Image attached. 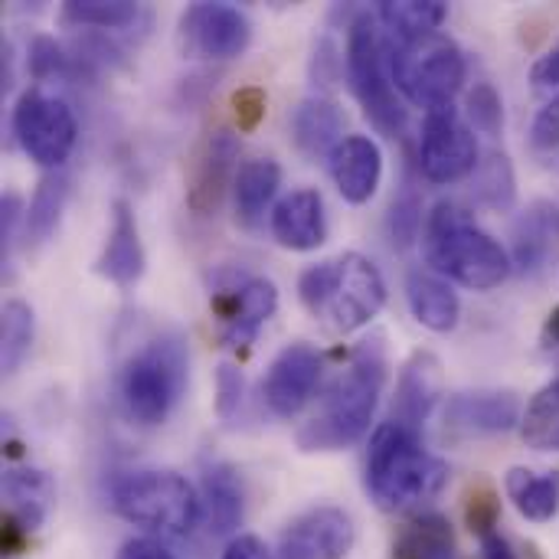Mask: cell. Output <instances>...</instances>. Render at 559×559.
I'll use <instances>...</instances> for the list:
<instances>
[{
  "instance_id": "obj_17",
  "label": "cell",
  "mask_w": 559,
  "mask_h": 559,
  "mask_svg": "<svg viewBox=\"0 0 559 559\" xmlns=\"http://www.w3.org/2000/svg\"><path fill=\"white\" fill-rule=\"evenodd\" d=\"M328 164H331L334 187L347 203L364 206V203L373 200V193H377V187L383 180V151H380V144L373 138L347 134L328 154Z\"/></svg>"
},
{
  "instance_id": "obj_41",
  "label": "cell",
  "mask_w": 559,
  "mask_h": 559,
  "mask_svg": "<svg viewBox=\"0 0 559 559\" xmlns=\"http://www.w3.org/2000/svg\"><path fill=\"white\" fill-rule=\"evenodd\" d=\"M233 115L239 131H255L265 118V88L242 85L239 92H233Z\"/></svg>"
},
{
  "instance_id": "obj_5",
  "label": "cell",
  "mask_w": 559,
  "mask_h": 559,
  "mask_svg": "<svg viewBox=\"0 0 559 559\" xmlns=\"http://www.w3.org/2000/svg\"><path fill=\"white\" fill-rule=\"evenodd\" d=\"M187 377H190V354L183 337L174 331L157 334L144 341V347H138L121 364L115 380L118 403L134 426L141 429L164 426L187 390Z\"/></svg>"
},
{
  "instance_id": "obj_12",
  "label": "cell",
  "mask_w": 559,
  "mask_h": 559,
  "mask_svg": "<svg viewBox=\"0 0 559 559\" xmlns=\"http://www.w3.org/2000/svg\"><path fill=\"white\" fill-rule=\"evenodd\" d=\"M180 49L193 59H236L252 43V20L233 3H190L180 13Z\"/></svg>"
},
{
  "instance_id": "obj_3",
  "label": "cell",
  "mask_w": 559,
  "mask_h": 559,
  "mask_svg": "<svg viewBox=\"0 0 559 559\" xmlns=\"http://www.w3.org/2000/svg\"><path fill=\"white\" fill-rule=\"evenodd\" d=\"M298 298L331 334H354L383 311L386 278L373 259L344 252L337 259L308 265L298 278Z\"/></svg>"
},
{
  "instance_id": "obj_2",
  "label": "cell",
  "mask_w": 559,
  "mask_h": 559,
  "mask_svg": "<svg viewBox=\"0 0 559 559\" xmlns=\"http://www.w3.org/2000/svg\"><path fill=\"white\" fill-rule=\"evenodd\" d=\"M449 485V465L432 455L419 432L386 423L373 432L367 449V491L386 514L419 511Z\"/></svg>"
},
{
  "instance_id": "obj_24",
  "label": "cell",
  "mask_w": 559,
  "mask_h": 559,
  "mask_svg": "<svg viewBox=\"0 0 559 559\" xmlns=\"http://www.w3.org/2000/svg\"><path fill=\"white\" fill-rule=\"evenodd\" d=\"M344 108L328 98V95H311L305 102H298V108L288 118L292 128V141L301 154L318 157V154H331L341 141H344Z\"/></svg>"
},
{
  "instance_id": "obj_38",
  "label": "cell",
  "mask_w": 559,
  "mask_h": 559,
  "mask_svg": "<svg viewBox=\"0 0 559 559\" xmlns=\"http://www.w3.org/2000/svg\"><path fill=\"white\" fill-rule=\"evenodd\" d=\"M468 121L481 131L498 138L504 131V102L498 95V88L491 82H475V88L468 92Z\"/></svg>"
},
{
  "instance_id": "obj_42",
  "label": "cell",
  "mask_w": 559,
  "mask_h": 559,
  "mask_svg": "<svg viewBox=\"0 0 559 559\" xmlns=\"http://www.w3.org/2000/svg\"><path fill=\"white\" fill-rule=\"evenodd\" d=\"M341 66H344V59L337 56V46L331 39H321L318 49H314V59H311L314 85H334L337 75H341Z\"/></svg>"
},
{
  "instance_id": "obj_9",
  "label": "cell",
  "mask_w": 559,
  "mask_h": 559,
  "mask_svg": "<svg viewBox=\"0 0 559 559\" xmlns=\"http://www.w3.org/2000/svg\"><path fill=\"white\" fill-rule=\"evenodd\" d=\"M278 308V288L265 275L242 269H219L210 278V314L223 347L246 350L255 344L262 324Z\"/></svg>"
},
{
  "instance_id": "obj_10",
  "label": "cell",
  "mask_w": 559,
  "mask_h": 559,
  "mask_svg": "<svg viewBox=\"0 0 559 559\" xmlns=\"http://www.w3.org/2000/svg\"><path fill=\"white\" fill-rule=\"evenodd\" d=\"M13 138L29 160L56 174L75 147L79 124L62 95L33 85L13 105Z\"/></svg>"
},
{
  "instance_id": "obj_22",
  "label": "cell",
  "mask_w": 559,
  "mask_h": 559,
  "mask_svg": "<svg viewBox=\"0 0 559 559\" xmlns=\"http://www.w3.org/2000/svg\"><path fill=\"white\" fill-rule=\"evenodd\" d=\"M200 508L213 537H229L242 527L246 518V488L242 475L229 462H213L203 468Z\"/></svg>"
},
{
  "instance_id": "obj_1",
  "label": "cell",
  "mask_w": 559,
  "mask_h": 559,
  "mask_svg": "<svg viewBox=\"0 0 559 559\" xmlns=\"http://www.w3.org/2000/svg\"><path fill=\"white\" fill-rule=\"evenodd\" d=\"M386 386V347L383 337L364 341L341 377L328 386L321 409L298 429L301 452H341L357 445L377 416Z\"/></svg>"
},
{
  "instance_id": "obj_20",
  "label": "cell",
  "mask_w": 559,
  "mask_h": 559,
  "mask_svg": "<svg viewBox=\"0 0 559 559\" xmlns=\"http://www.w3.org/2000/svg\"><path fill=\"white\" fill-rule=\"evenodd\" d=\"M524 419L521 400L508 390L455 393L445 406V423L468 436H504Z\"/></svg>"
},
{
  "instance_id": "obj_37",
  "label": "cell",
  "mask_w": 559,
  "mask_h": 559,
  "mask_svg": "<svg viewBox=\"0 0 559 559\" xmlns=\"http://www.w3.org/2000/svg\"><path fill=\"white\" fill-rule=\"evenodd\" d=\"M386 233H390V242L396 249H409L419 239V233H426L423 229V203H419V197H416L413 187H406L393 200L390 216H386Z\"/></svg>"
},
{
  "instance_id": "obj_18",
  "label": "cell",
  "mask_w": 559,
  "mask_h": 559,
  "mask_svg": "<svg viewBox=\"0 0 559 559\" xmlns=\"http://www.w3.org/2000/svg\"><path fill=\"white\" fill-rule=\"evenodd\" d=\"M144 269H147V255H144V242L138 233V216L128 200H115L111 226L105 236V249L95 262V272L118 288H134Z\"/></svg>"
},
{
  "instance_id": "obj_7",
  "label": "cell",
  "mask_w": 559,
  "mask_h": 559,
  "mask_svg": "<svg viewBox=\"0 0 559 559\" xmlns=\"http://www.w3.org/2000/svg\"><path fill=\"white\" fill-rule=\"evenodd\" d=\"M344 66H347L350 92L360 102L364 115L373 121V128L383 131L386 138H403L409 111L390 72V49L383 46L377 20L370 13H360L357 20H350Z\"/></svg>"
},
{
  "instance_id": "obj_39",
  "label": "cell",
  "mask_w": 559,
  "mask_h": 559,
  "mask_svg": "<svg viewBox=\"0 0 559 559\" xmlns=\"http://www.w3.org/2000/svg\"><path fill=\"white\" fill-rule=\"evenodd\" d=\"M26 62H29V72H33L36 82L56 79V75H69V72L75 69L72 56H66V49H62L52 36H36V39L29 43Z\"/></svg>"
},
{
  "instance_id": "obj_29",
  "label": "cell",
  "mask_w": 559,
  "mask_h": 559,
  "mask_svg": "<svg viewBox=\"0 0 559 559\" xmlns=\"http://www.w3.org/2000/svg\"><path fill=\"white\" fill-rule=\"evenodd\" d=\"M69 193H72V183L66 174H46L36 190H33V200H29V210H26V223H23V236L26 242L33 246H43L56 236L59 223H62V213H66V203H69Z\"/></svg>"
},
{
  "instance_id": "obj_15",
  "label": "cell",
  "mask_w": 559,
  "mask_h": 559,
  "mask_svg": "<svg viewBox=\"0 0 559 559\" xmlns=\"http://www.w3.org/2000/svg\"><path fill=\"white\" fill-rule=\"evenodd\" d=\"M236 157H239V134L229 128H216L203 138V144L193 154L190 180H187V206L197 216H213L226 197V190L236 183Z\"/></svg>"
},
{
  "instance_id": "obj_31",
  "label": "cell",
  "mask_w": 559,
  "mask_h": 559,
  "mask_svg": "<svg viewBox=\"0 0 559 559\" xmlns=\"http://www.w3.org/2000/svg\"><path fill=\"white\" fill-rule=\"evenodd\" d=\"M472 193L481 206L508 213L518 203V177H514V164L508 154H485L472 174Z\"/></svg>"
},
{
  "instance_id": "obj_26",
  "label": "cell",
  "mask_w": 559,
  "mask_h": 559,
  "mask_svg": "<svg viewBox=\"0 0 559 559\" xmlns=\"http://www.w3.org/2000/svg\"><path fill=\"white\" fill-rule=\"evenodd\" d=\"M282 187V164L272 157H252L239 167L236 183H233V203H236V219L242 226H255L269 203L275 200Z\"/></svg>"
},
{
  "instance_id": "obj_35",
  "label": "cell",
  "mask_w": 559,
  "mask_h": 559,
  "mask_svg": "<svg viewBox=\"0 0 559 559\" xmlns=\"http://www.w3.org/2000/svg\"><path fill=\"white\" fill-rule=\"evenodd\" d=\"M531 157L537 160L540 170L559 174V95H554L534 118L531 134H527Z\"/></svg>"
},
{
  "instance_id": "obj_46",
  "label": "cell",
  "mask_w": 559,
  "mask_h": 559,
  "mask_svg": "<svg viewBox=\"0 0 559 559\" xmlns=\"http://www.w3.org/2000/svg\"><path fill=\"white\" fill-rule=\"evenodd\" d=\"M115 559H177V557H174V554H167L160 540H154V537H138V540H128V544L118 550V557Z\"/></svg>"
},
{
  "instance_id": "obj_28",
  "label": "cell",
  "mask_w": 559,
  "mask_h": 559,
  "mask_svg": "<svg viewBox=\"0 0 559 559\" xmlns=\"http://www.w3.org/2000/svg\"><path fill=\"white\" fill-rule=\"evenodd\" d=\"M393 559H459V544L449 518L416 514L393 544Z\"/></svg>"
},
{
  "instance_id": "obj_25",
  "label": "cell",
  "mask_w": 559,
  "mask_h": 559,
  "mask_svg": "<svg viewBox=\"0 0 559 559\" xmlns=\"http://www.w3.org/2000/svg\"><path fill=\"white\" fill-rule=\"evenodd\" d=\"M3 498L7 518L20 524L26 534L39 531L56 504V485L39 468H13L3 475Z\"/></svg>"
},
{
  "instance_id": "obj_14",
  "label": "cell",
  "mask_w": 559,
  "mask_h": 559,
  "mask_svg": "<svg viewBox=\"0 0 559 559\" xmlns=\"http://www.w3.org/2000/svg\"><path fill=\"white\" fill-rule=\"evenodd\" d=\"M321 370H324V357L318 347H311L305 341L282 347L265 373V383H262L265 406L278 419H295L311 403Z\"/></svg>"
},
{
  "instance_id": "obj_43",
  "label": "cell",
  "mask_w": 559,
  "mask_h": 559,
  "mask_svg": "<svg viewBox=\"0 0 559 559\" xmlns=\"http://www.w3.org/2000/svg\"><path fill=\"white\" fill-rule=\"evenodd\" d=\"M26 223V210H23V200L16 193H3L0 200V242H3V252H10V246L16 242V226Z\"/></svg>"
},
{
  "instance_id": "obj_32",
  "label": "cell",
  "mask_w": 559,
  "mask_h": 559,
  "mask_svg": "<svg viewBox=\"0 0 559 559\" xmlns=\"http://www.w3.org/2000/svg\"><path fill=\"white\" fill-rule=\"evenodd\" d=\"M36 337V318L33 308L20 298H10L0 308V370L3 373H16L20 364L29 357Z\"/></svg>"
},
{
  "instance_id": "obj_33",
  "label": "cell",
  "mask_w": 559,
  "mask_h": 559,
  "mask_svg": "<svg viewBox=\"0 0 559 559\" xmlns=\"http://www.w3.org/2000/svg\"><path fill=\"white\" fill-rule=\"evenodd\" d=\"M59 20L75 29H128L141 20V7L131 0H69L62 3Z\"/></svg>"
},
{
  "instance_id": "obj_48",
  "label": "cell",
  "mask_w": 559,
  "mask_h": 559,
  "mask_svg": "<svg viewBox=\"0 0 559 559\" xmlns=\"http://www.w3.org/2000/svg\"><path fill=\"white\" fill-rule=\"evenodd\" d=\"M540 347L550 354V357H559V305L547 314L544 321V331H540Z\"/></svg>"
},
{
  "instance_id": "obj_6",
  "label": "cell",
  "mask_w": 559,
  "mask_h": 559,
  "mask_svg": "<svg viewBox=\"0 0 559 559\" xmlns=\"http://www.w3.org/2000/svg\"><path fill=\"white\" fill-rule=\"evenodd\" d=\"M111 511L154 540H183L200 524V498L177 472H124L108 491Z\"/></svg>"
},
{
  "instance_id": "obj_36",
  "label": "cell",
  "mask_w": 559,
  "mask_h": 559,
  "mask_svg": "<svg viewBox=\"0 0 559 559\" xmlns=\"http://www.w3.org/2000/svg\"><path fill=\"white\" fill-rule=\"evenodd\" d=\"M498 521H501V495L495 491V485L488 478H478L468 485L465 495V524L468 531L485 540L488 534H498Z\"/></svg>"
},
{
  "instance_id": "obj_11",
  "label": "cell",
  "mask_w": 559,
  "mask_h": 559,
  "mask_svg": "<svg viewBox=\"0 0 559 559\" xmlns=\"http://www.w3.org/2000/svg\"><path fill=\"white\" fill-rule=\"evenodd\" d=\"M475 128L459 115L455 105L426 111L419 138V170L432 183H459L478 167Z\"/></svg>"
},
{
  "instance_id": "obj_34",
  "label": "cell",
  "mask_w": 559,
  "mask_h": 559,
  "mask_svg": "<svg viewBox=\"0 0 559 559\" xmlns=\"http://www.w3.org/2000/svg\"><path fill=\"white\" fill-rule=\"evenodd\" d=\"M521 436L534 452H559V377L527 403Z\"/></svg>"
},
{
  "instance_id": "obj_45",
  "label": "cell",
  "mask_w": 559,
  "mask_h": 559,
  "mask_svg": "<svg viewBox=\"0 0 559 559\" xmlns=\"http://www.w3.org/2000/svg\"><path fill=\"white\" fill-rule=\"evenodd\" d=\"M219 559H272L269 547L255 537V534H239L226 544Z\"/></svg>"
},
{
  "instance_id": "obj_13",
  "label": "cell",
  "mask_w": 559,
  "mask_h": 559,
  "mask_svg": "<svg viewBox=\"0 0 559 559\" xmlns=\"http://www.w3.org/2000/svg\"><path fill=\"white\" fill-rule=\"evenodd\" d=\"M354 544L357 527L350 514L334 504H321L285 527L275 559H347Z\"/></svg>"
},
{
  "instance_id": "obj_4",
  "label": "cell",
  "mask_w": 559,
  "mask_h": 559,
  "mask_svg": "<svg viewBox=\"0 0 559 559\" xmlns=\"http://www.w3.org/2000/svg\"><path fill=\"white\" fill-rule=\"evenodd\" d=\"M423 255L436 275L452 278L472 292L498 288L514 269L508 249L491 233H485L468 210L449 200L436 203V210L426 216Z\"/></svg>"
},
{
  "instance_id": "obj_23",
  "label": "cell",
  "mask_w": 559,
  "mask_h": 559,
  "mask_svg": "<svg viewBox=\"0 0 559 559\" xmlns=\"http://www.w3.org/2000/svg\"><path fill=\"white\" fill-rule=\"evenodd\" d=\"M406 305L426 331L449 334L459 328L462 301L452 292V285L442 275H436L432 269H409L406 272Z\"/></svg>"
},
{
  "instance_id": "obj_44",
  "label": "cell",
  "mask_w": 559,
  "mask_h": 559,
  "mask_svg": "<svg viewBox=\"0 0 559 559\" xmlns=\"http://www.w3.org/2000/svg\"><path fill=\"white\" fill-rule=\"evenodd\" d=\"M531 85L537 92H557L559 88V46L544 52L534 66H531Z\"/></svg>"
},
{
  "instance_id": "obj_21",
  "label": "cell",
  "mask_w": 559,
  "mask_h": 559,
  "mask_svg": "<svg viewBox=\"0 0 559 559\" xmlns=\"http://www.w3.org/2000/svg\"><path fill=\"white\" fill-rule=\"evenodd\" d=\"M559 242V203L554 200H537L531 203L511 229V265L527 275L537 278L547 272L550 255Z\"/></svg>"
},
{
  "instance_id": "obj_30",
  "label": "cell",
  "mask_w": 559,
  "mask_h": 559,
  "mask_svg": "<svg viewBox=\"0 0 559 559\" xmlns=\"http://www.w3.org/2000/svg\"><path fill=\"white\" fill-rule=\"evenodd\" d=\"M377 16L400 43H413V39L439 33V26L449 20V3H442V0H383Z\"/></svg>"
},
{
  "instance_id": "obj_47",
  "label": "cell",
  "mask_w": 559,
  "mask_h": 559,
  "mask_svg": "<svg viewBox=\"0 0 559 559\" xmlns=\"http://www.w3.org/2000/svg\"><path fill=\"white\" fill-rule=\"evenodd\" d=\"M481 559H518V554L508 544V537H501V531H498L481 540Z\"/></svg>"
},
{
  "instance_id": "obj_40",
  "label": "cell",
  "mask_w": 559,
  "mask_h": 559,
  "mask_svg": "<svg viewBox=\"0 0 559 559\" xmlns=\"http://www.w3.org/2000/svg\"><path fill=\"white\" fill-rule=\"evenodd\" d=\"M242 396H246V380L236 367L223 364L216 370V413L223 423H233L242 409Z\"/></svg>"
},
{
  "instance_id": "obj_27",
  "label": "cell",
  "mask_w": 559,
  "mask_h": 559,
  "mask_svg": "<svg viewBox=\"0 0 559 559\" xmlns=\"http://www.w3.org/2000/svg\"><path fill=\"white\" fill-rule=\"evenodd\" d=\"M504 495L524 521L550 524L559 514V472L511 468L504 475Z\"/></svg>"
},
{
  "instance_id": "obj_16",
  "label": "cell",
  "mask_w": 559,
  "mask_h": 559,
  "mask_svg": "<svg viewBox=\"0 0 559 559\" xmlns=\"http://www.w3.org/2000/svg\"><path fill=\"white\" fill-rule=\"evenodd\" d=\"M272 236L282 249L311 252L328 242V213L324 197L314 187H298L285 193L272 210Z\"/></svg>"
},
{
  "instance_id": "obj_8",
  "label": "cell",
  "mask_w": 559,
  "mask_h": 559,
  "mask_svg": "<svg viewBox=\"0 0 559 559\" xmlns=\"http://www.w3.org/2000/svg\"><path fill=\"white\" fill-rule=\"evenodd\" d=\"M390 72L396 88L426 111L445 108L465 85V52L455 39L432 33L390 49Z\"/></svg>"
},
{
  "instance_id": "obj_19",
  "label": "cell",
  "mask_w": 559,
  "mask_h": 559,
  "mask_svg": "<svg viewBox=\"0 0 559 559\" xmlns=\"http://www.w3.org/2000/svg\"><path fill=\"white\" fill-rule=\"evenodd\" d=\"M439 396H442V364L436 354L416 350L400 370L396 400H393V423L409 429V432H419L426 426V419L432 416Z\"/></svg>"
}]
</instances>
